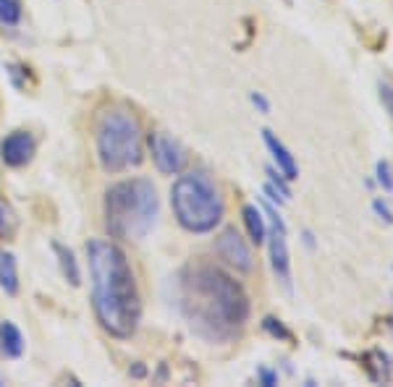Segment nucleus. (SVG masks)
I'll return each mask as SVG.
<instances>
[{
    "mask_svg": "<svg viewBox=\"0 0 393 387\" xmlns=\"http://www.w3.org/2000/svg\"><path fill=\"white\" fill-rule=\"evenodd\" d=\"M378 89H381V102H383V107L388 110L393 116V87L388 82H381L378 84Z\"/></svg>",
    "mask_w": 393,
    "mask_h": 387,
    "instance_id": "obj_21",
    "label": "nucleus"
},
{
    "mask_svg": "<svg viewBox=\"0 0 393 387\" xmlns=\"http://www.w3.org/2000/svg\"><path fill=\"white\" fill-rule=\"evenodd\" d=\"M87 259L92 275V309L100 327L113 338H131L142 317V301L123 249L105 238H92L87 244Z\"/></svg>",
    "mask_w": 393,
    "mask_h": 387,
    "instance_id": "obj_2",
    "label": "nucleus"
},
{
    "mask_svg": "<svg viewBox=\"0 0 393 387\" xmlns=\"http://www.w3.org/2000/svg\"><path fill=\"white\" fill-rule=\"evenodd\" d=\"M265 173H268V183L278 188V191H281V194H283L286 199H291V188H288V178L283 176L281 170H275V168H268Z\"/></svg>",
    "mask_w": 393,
    "mask_h": 387,
    "instance_id": "obj_18",
    "label": "nucleus"
},
{
    "mask_svg": "<svg viewBox=\"0 0 393 387\" xmlns=\"http://www.w3.org/2000/svg\"><path fill=\"white\" fill-rule=\"evenodd\" d=\"M215 251H218V257L226 259L228 264L236 267L238 272H250L252 267H254V259H252L250 246H247V241L238 235L236 228H226L223 233L218 235Z\"/></svg>",
    "mask_w": 393,
    "mask_h": 387,
    "instance_id": "obj_8",
    "label": "nucleus"
},
{
    "mask_svg": "<svg viewBox=\"0 0 393 387\" xmlns=\"http://www.w3.org/2000/svg\"><path fill=\"white\" fill-rule=\"evenodd\" d=\"M257 379H260L265 387L278 385V375H275L273 369H268V366H260V369H257Z\"/></svg>",
    "mask_w": 393,
    "mask_h": 387,
    "instance_id": "obj_23",
    "label": "nucleus"
},
{
    "mask_svg": "<svg viewBox=\"0 0 393 387\" xmlns=\"http://www.w3.org/2000/svg\"><path fill=\"white\" fill-rule=\"evenodd\" d=\"M55 254H58V262H60V272H63V278L71 282V285H79L82 282V272H79V264H76V257H73L71 249H66L63 244H55Z\"/></svg>",
    "mask_w": 393,
    "mask_h": 387,
    "instance_id": "obj_14",
    "label": "nucleus"
},
{
    "mask_svg": "<svg viewBox=\"0 0 393 387\" xmlns=\"http://www.w3.org/2000/svg\"><path fill=\"white\" fill-rule=\"evenodd\" d=\"M250 100H252V105L257 107L262 116H270V102H268V97H265V94H262V92H252Z\"/></svg>",
    "mask_w": 393,
    "mask_h": 387,
    "instance_id": "obj_22",
    "label": "nucleus"
},
{
    "mask_svg": "<svg viewBox=\"0 0 393 387\" xmlns=\"http://www.w3.org/2000/svg\"><path fill=\"white\" fill-rule=\"evenodd\" d=\"M265 194H268V199L273 201V204H283V201H288L286 197H283L275 186H270V183H265Z\"/></svg>",
    "mask_w": 393,
    "mask_h": 387,
    "instance_id": "obj_24",
    "label": "nucleus"
},
{
    "mask_svg": "<svg viewBox=\"0 0 393 387\" xmlns=\"http://www.w3.org/2000/svg\"><path fill=\"white\" fill-rule=\"evenodd\" d=\"M281 3H283V6H291V0H281Z\"/></svg>",
    "mask_w": 393,
    "mask_h": 387,
    "instance_id": "obj_25",
    "label": "nucleus"
},
{
    "mask_svg": "<svg viewBox=\"0 0 393 387\" xmlns=\"http://www.w3.org/2000/svg\"><path fill=\"white\" fill-rule=\"evenodd\" d=\"M179 309L207 343H231L250 319V298L231 275L213 264H189L179 275Z\"/></svg>",
    "mask_w": 393,
    "mask_h": 387,
    "instance_id": "obj_1",
    "label": "nucleus"
},
{
    "mask_svg": "<svg viewBox=\"0 0 393 387\" xmlns=\"http://www.w3.org/2000/svg\"><path fill=\"white\" fill-rule=\"evenodd\" d=\"M147 147H150V154H152V160H155L160 173H166V176H179L181 170L186 168L189 154L181 147V141L168 136L166 131H150V134H147Z\"/></svg>",
    "mask_w": 393,
    "mask_h": 387,
    "instance_id": "obj_6",
    "label": "nucleus"
},
{
    "mask_svg": "<svg viewBox=\"0 0 393 387\" xmlns=\"http://www.w3.org/2000/svg\"><path fill=\"white\" fill-rule=\"evenodd\" d=\"M244 225H247V231H250V238L254 244H262L265 241V235H268V228H265V217H262V212L254 207V204H247L244 210Z\"/></svg>",
    "mask_w": 393,
    "mask_h": 387,
    "instance_id": "obj_13",
    "label": "nucleus"
},
{
    "mask_svg": "<svg viewBox=\"0 0 393 387\" xmlns=\"http://www.w3.org/2000/svg\"><path fill=\"white\" fill-rule=\"evenodd\" d=\"M19 21H21V3L0 0V26H16Z\"/></svg>",
    "mask_w": 393,
    "mask_h": 387,
    "instance_id": "obj_15",
    "label": "nucleus"
},
{
    "mask_svg": "<svg viewBox=\"0 0 393 387\" xmlns=\"http://www.w3.org/2000/svg\"><path fill=\"white\" fill-rule=\"evenodd\" d=\"M24 353V335L13 322H0V356L6 359H19Z\"/></svg>",
    "mask_w": 393,
    "mask_h": 387,
    "instance_id": "obj_11",
    "label": "nucleus"
},
{
    "mask_svg": "<svg viewBox=\"0 0 393 387\" xmlns=\"http://www.w3.org/2000/svg\"><path fill=\"white\" fill-rule=\"evenodd\" d=\"M268 210V217H270V264H273L275 278L281 280V285L291 294V257H288V241H286V223L283 217L278 215L273 204H262Z\"/></svg>",
    "mask_w": 393,
    "mask_h": 387,
    "instance_id": "obj_7",
    "label": "nucleus"
},
{
    "mask_svg": "<svg viewBox=\"0 0 393 387\" xmlns=\"http://www.w3.org/2000/svg\"><path fill=\"white\" fill-rule=\"evenodd\" d=\"M262 139L268 144V150L273 154L275 165H278V170L288 178V181H297L299 178V168H297V160H294V154L286 150V144L275 136L270 129H262Z\"/></svg>",
    "mask_w": 393,
    "mask_h": 387,
    "instance_id": "obj_10",
    "label": "nucleus"
},
{
    "mask_svg": "<svg viewBox=\"0 0 393 387\" xmlns=\"http://www.w3.org/2000/svg\"><path fill=\"white\" fill-rule=\"evenodd\" d=\"M35 147V136L29 131H13V134H8L6 139L0 141V157H3V163L11 165V168H21V165L32 160Z\"/></svg>",
    "mask_w": 393,
    "mask_h": 387,
    "instance_id": "obj_9",
    "label": "nucleus"
},
{
    "mask_svg": "<svg viewBox=\"0 0 393 387\" xmlns=\"http://www.w3.org/2000/svg\"><path fill=\"white\" fill-rule=\"evenodd\" d=\"M157 188L147 178L119 181L105 191V228L121 241H142L157 220Z\"/></svg>",
    "mask_w": 393,
    "mask_h": 387,
    "instance_id": "obj_3",
    "label": "nucleus"
},
{
    "mask_svg": "<svg viewBox=\"0 0 393 387\" xmlns=\"http://www.w3.org/2000/svg\"><path fill=\"white\" fill-rule=\"evenodd\" d=\"M0 288L8 296L19 294V270H16V259L13 254L0 249Z\"/></svg>",
    "mask_w": 393,
    "mask_h": 387,
    "instance_id": "obj_12",
    "label": "nucleus"
},
{
    "mask_svg": "<svg viewBox=\"0 0 393 387\" xmlns=\"http://www.w3.org/2000/svg\"><path fill=\"white\" fill-rule=\"evenodd\" d=\"M372 210H375V215H378L381 220H385V223L393 225V210H391V204H388L385 199L375 197V199H372Z\"/></svg>",
    "mask_w": 393,
    "mask_h": 387,
    "instance_id": "obj_20",
    "label": "nucleus"
},
{
    "mask_svg": "<svg viewBox=\"0 0 393 387\" xmlns=\"http://www.w3.org/2000/svg\"><path fill=\"white\" fill-rule=\"evenodd\" d=\"M262 327L268 330L273 338H281V341H294L291 338V332H288L283 325H281V319H275V317H265V322H262Z\"/></svg>",
    "mask_w": 393,
    "mask_h": 387,
    "instance_id": "obj_19",
    "label": "nucleus"
},
{
    "mask_svg": "<svg viewBox=\"0 0 393 387\" xmlns=\"http://www.w3.org/2000/svg\"><path fill=\"white\" fill-rule=\"evenodd\" d=\"M16 233V217H13V210L0 199V238H13Z\"/></svg>",
    "mask_w": 393,
    "mask_h": 387,
    "instance_id": "obj_16",
    "label": "nucleus"
},
{
    "mask_svg": "<svg viewBox=\"0 0 393 387\" xmlns=\"http://www.w3.org/2000/svg\"><path fill=\"white\" fill-rule=\"evenodd\" d=\"M375 176H378V183L383 186V191L393 194V170H391V165L385 163V160H378V165H375Z\"/></svg>",
    "mask_w": 393,
    "mask_h": 387,
    "instance_id": "obj_17",
    "label": "nucleus"
},
{
    "mask_svg": "<svg viewBox=\"0 0 393 387\" xmlns=\"http://www.w3.org/2000/svg\"><path fill=\"white\" fill-rule=\"evenodd\" d=\"M171 207L184 231L210 233L223 220V197L210 173L191 170L171 186Z\"/></svg>",
    "mask_w": 393,
    "mask_h": 387,
    "instance_id": "obj_4",
    "label": "nucleus"
},
{
    "mask_svg": "<svg viewBox=\"0 0 393 387\" xmlns=\"http://www.w3.org/2000/svg\"><path fill=\"white\" fill-rule=\"evenodd\" d=\"M97 160L107 173H121L142 163L139 120L126 107H105L95 126Z\"/></svg>",
    "mask_w": 393,
    "mask_h": 387,
    "instance_id": "obj_5",
    "label": "nucleus"
}]
</instances>
